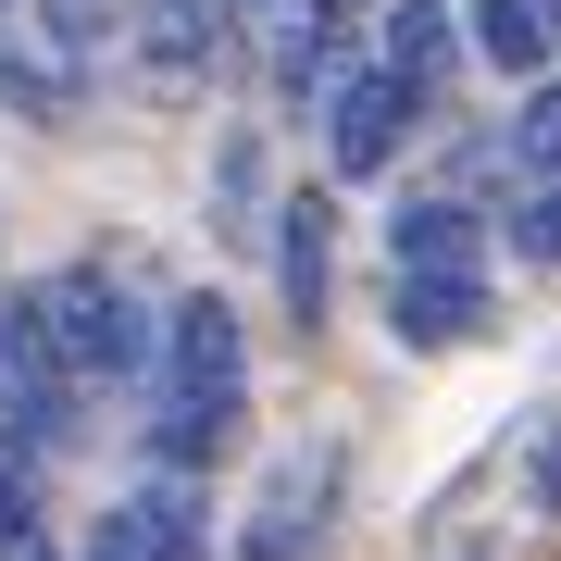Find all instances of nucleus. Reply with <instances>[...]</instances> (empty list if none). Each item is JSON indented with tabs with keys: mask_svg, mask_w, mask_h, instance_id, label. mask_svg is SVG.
Returning <instances> with one entry per match:
<instances>
[{
	"mask_svg": "<svg viewBox=\"0 0 561 561\" xmlns=\"http://www.w3.org/2000/svg\"><path fill=\"white\" fill-rule=\"evenodd\" d=\"M250 424V337L225 312V287H187L162 312V350H150V387H138V461L175 486H201Z\"/></svg>",
	"mask_w": 561,
	"mask_h": 561,
	"instance_id": "obj_1",
	"label": "nucleus"
},
{
	"mask_svg": "<svg viewBox=\"0 0 561 561\" xmlns=\"http://www.w3.org/2000/svg\"><path fill=\"white\" fill-rule=\"evenodd\" d=\"M25 300H38V337H50V362H62L76 400H138V387H150L162 312L113 275V262H62V275L25 287Z\"/></svg>",
	"mask_w": 561,
	"mask_h": 561,
	"instance_id": "obj_2",
	"label": "nucleus"
},
{
	"mask_svg": "<svg viewBox=\"0 0 561 561\" xmlns=\"http://www.w3.org/2000/svg\"><path fill=\"white\" fill-rule=\"evenodd\" d=\"M76 424H88V400L62 387V362H50V337H38V300H0V449H25V461H50V449H76Z\"/></svg>",
	"mask_w": 561,
	"mask_h": 561,
	"instance_id": "obj_3",
	"label": "nucleus"
},
{
	"mask_svg": "<svg viewBox=\"0 0 561 561\" xmlns=\"http://www.w3.org/2000/svg\"><path fill=\"white\" fill-rule=\"evenodd\" d=\"M424 125V101L400 76H387V62H350L337 88H324V175H350V187H375L387 162H400V138Z\"/></svg>",
	"mask_w": 561,
	"mask_h": 561,
	"instance_id": "obj_4",
	"label": "nucleus"
},
{
	"mask_svg": "<svg viewBox=\"0 0 561 561\" xmlns=\"http://www.w3.org/2000/svg\"><path fill=\"white\" fill-rule=\"evenodd\" d=\"M324 537H337V449H287L238 524V561H312Z\"/></svg>",
	"mask_w": 561,
	"mask_h": 561,
	"instance_id": "obj_5",
	"label": "nucleus"
},
{
	"mask_svg": "<svg viewBox=\"0 0 561 561\" xmlns=\"http://www.w3.org/2000/svg\"><path fill=\"white\" fill-rule=\"evenodd\" d=\"M88 561H213V512H201V486L138 474L101 524H88Z\"/></svg>",
	"mask_w": 561,
	"mask_h": 561,
	"instance_id": "obj_6",
	"label": "nucleus"
},
{
	"mask_svg": "<svg viewBox=\"0 0 561 561\" xmlns=\"http://www.w3.org/2000/svg\"><path fill=\"white\" fill-rule=\"evenodd\" d=\"M125 38H138V76L162 101H187V88L213 76V50L238 38V13H225V0H125Z\"/></svg>",
	"mask_w": 561,
	"mask_h": 561,
	"instance_id": "obj_7",
	"label": "nucleus"
},
{
	"mask_svg": "<svg viewBox=\"0 0 561 561\" xmlns=\"http://www.w3.org/2000/svg\"><path fill=\"white\" fill-rule=\"evenodd\" d=\"M275 300L300 337H324V312H337V213H324V187H300L275 213Z\"/></svg>",
	"mask_w": 561,
	"mask_h": 561,
	"instance_id": "obj_8",
	"label": "nucleus"
},
{
	"mask_svg": "<svg viewBox=\"0 0 561 561\" xmlns=\"http://www.w3.org/2000/svg\"><path fill=\"white\" fill-rule=\"evenodd\" d=\"M350 62H362V50H350V25L300 13V0L262 25V88H275V113H324V88H337Z\"/></svg>",
	"mask_w": 561,
	"mask_h": 561,
	"instance_id": "obj_9",
	"label": "nucleus"
},
{
	"mask_svg": "<svg viewBox=\"0 0 561 561\" xmlns=\"http://www.w3.org/2000/svg\"><path fill=\"white\" fill-rule=\"evenodd\" d=\"M387 262H400V275H486V213L449 201V187H412V201L387 213Z\"/></svg>",
	"mask_w": 561,
	"mask_h": 561,
	"instance_id": "obj_10",
	"label": "nucleus"
},
{
	"mask_svg": "<svg viewBox=\"0 0 561 561\" xmlns=\"http://www.w3.org/2000/svg\"><path fill=\"white\" fill-rule=\"evenodd\" d=\"M375 62L437 113V88L461 76V0H387V13H375Z\"/></svg>",
	"mask_w": 561,
	"mask_h": 561,
	"instance_id": "obj_11",
	"label": "nucleus"
},
{
	"mask_svg": "<svg viewBox=\"0 0 561 561\" xmlns=\"http://www.w3.org/2000/svg\"><path fill=\"white\" fill-rule=\"evenodd\" d=\"M486 312H500L486 275H400L387 287V337L400 350H461V337H486Z\"/></svg>",
	"mask_w": 561,
	"mask_h": 561,
	"instance_id": "obj_12",
	"label": "nucleus"
},
{
	"mask_svg": "<svg viewBox=\"0 0 561 561\" xmlns=\"http://www.w3.org/2000/svg\"><path fill=\"white\" fill-rule=\"evenodd\" d=\"M461 50H474L486 76H512V88L549 76V38H537V13H524V0H461Z\"/></svg>",
	"mask_w": 561,
	"mask_h": 561,
	"instance_id": "obj_13",
	"label": "nucleus"
},
{
	"mask_svg": "<svg viewBox=\"0 0 561 561\" xmlns=\"http://www.w3.org/2000/svg\"><path fill=\"white\" fill-rule=\"evenodd\" d=\"M500 162H512V187H561V76H537V88H512V125H500Z\"/></svg>",
	"mask_w": 561,
	"mask_h": 561,
	"instance_id": "obj_14",
	"label": "nucleus"
},
{
	"mask_svg": "<svg viewBox=\"0 0 561 561\" xmlns=\"http://www.w3.org/2000/svg\"><path fill=\"white\" fill-rule=\"evenodd\" d=\"M0 113H25V125H76V76H62L38 38H0Z\"/></svg>",
	"mask_w": 561,
	"mask_h": 561,
	"instance_id": "obj_15",
	"label": "nucleus"
},
{
	"mask_svg": "<svg viewBox=\"0 0 561 561\" xmlns=\"http://www.w3.org/2000/svg\"><path fill=\"white\" fill-rule=\"evenodd\" d=\"M512 262H561V187H524V213H512Z\"/></svg>",
	"mask_w": 561,
	"mask_h": 561,
	"instance_id": "obj_16",
	"label": "nucleus"
},
{
	"mask_svg": "<svg viewBox=\"0 0 561 561\" xmlns=\"http://www.w3.org/2000/svg\"><path fill=\"white\" fill-rule=\"evenodd\" d=\"M524 500L561 524V424H537V449H524Z\"/></svg>",
	"mask_w": 561,
	"mask_h": 561,
	"instance_id": "obj_17",
	"label": "nucleus"
},
{
	"mask_svg": "<svg viewBox=\"0 0 561 561\" xmlns=\"http://www.w3.org/2000/svg\"><path fill=\"white\" fill-rule=\"evenodd\" d=\"M300 13H324V25H375L387 0H300Z\"/></svg>",
	"mask_w": 561,
	"mask_h": 561,
	"instance_id": "obj_18",
	"label": "nucleus"
},
{
	"mask_svg": "<svg viewBox=\"0 0 561 561\" xmlns=\"http://www.w3.org/2000/svg\"><path fill=\"white\" fill-rule=\"evenodd\" d=\"M524 13H537V38H549V62H561V0H524Z\"/></svg>",
	"mask_w": 561,
	"mask_h": 561,
	"instance_id": "obj_19",
	"label": "nucleus"
},
{
	"mask_svg": "<svg viewBox=\"0 0 561 561\" xmlns=\"http://www.w3.org/2000/svg\"><path fill=\"white\" fill-rule=\"evenodd\" d=\"M225 13H238V25H275V13H287V0H225Z\"/></svg>",
	"mask_w": 561,
	"mask_h": 561,
	"instance_id": "obj_20",
	"label": "nucleus"
},
{
	"mask_svg": "<svg viewBox=\"0 0 561 561\" xmlns=\"http://www.w3.org/2000/svg\"><path fill=\"white\" fill-rule=\"evenodd\" d=\"M13 13H25V0H13Z\"/></svg>",
	"mask_w": 561,
	"mask_h": 561,
	"instance_id": "obj_21",
	"label": "nucleus"
}]
</instances>
